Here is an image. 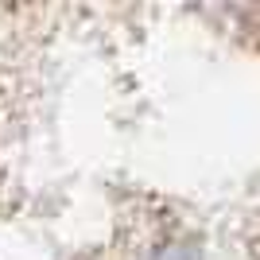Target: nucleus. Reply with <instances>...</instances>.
<instances>
[{
  "mask_svg": "<svg viewBox=\"0 0 260 260\" xmlns=\"http://www.w3.org/2000/svg\"><path fill=\"white\" fill-rule=\"evenodd\" d=\"M152 260H198V252L190 249V245H163Z\"/></svg>",
  "mask_w": 260,
  "mask_h": 260,
  "instance_id": "nucleus-1",
  "label": "nucleus"
}]
</instances>
